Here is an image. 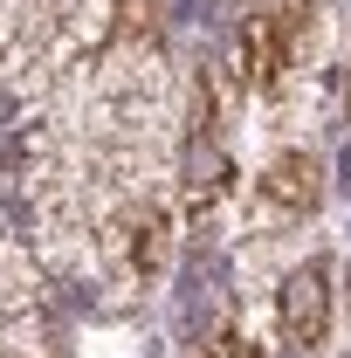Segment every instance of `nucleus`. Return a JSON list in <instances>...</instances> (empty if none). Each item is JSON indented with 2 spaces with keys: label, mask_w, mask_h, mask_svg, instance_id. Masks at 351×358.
Here are the masks:
<instances>
[{
  "label": "nucleus",
  "mask_w": 351,
  "mask_h": 358,
  "mask_svg": "<svg viewBox=\"0 0 351 358\" xmlns=\"http://www.w3.org/2000/svg\"><path fill=\"white\" fill-rule=\"evenodd\" d=\"M275 317H282V338L296 352H317L331 338V262L324 255H310L303 268H289V282L275 296Z\"/></svg>",
  "instance_id": "obj_1"
},
{
  "label": "nucleus",
  "mask_w": 351,
  "mask_h": 358,
  "mask_svg": "<svg viewBox=\"0 0 351 358\" xmlns=\"http://www.w3.org/2000/svg\"><path fill=\"white\" fill-rule=\"evenodd\" d=\"M296 7H262V14H248L241 21V76L255 90H275L282 83V69H289V55H296Z\"/></svg>",
  "instance_id": "obj_2"
},
{
  "label": "nucleus",
  "mask_w": 351,
  "mask_h": 358,
  "mask_svg": "<svg viewBox=\"0 0 351 358\" xmlns=\"http://www.w3.org/2000/svg\"><path fill=\"white\" fill-rule=\"evenodd\" d=\"M317 200H324V166H317L310 152H282V159H268V173L255 179V207H262L268 221L317 214Z\"/></svg>",
  "instance_id": "obj_3"
},
{
  "label": "nucleus",
  "mask_w": 351,
  "mask_h": 358,
  "mask_svg": "<svg viewBox=\"0 0 351 358\" xmlns=\"http://www.w3.org/2000/svg\"><path fill=\"white\" fill-rule=\"evenodd\" d=\"M124 234H131V268L152 282V275H166V262H173V221H166V207H138L131 221H124Z\"/></svg>",
  "instance_id": "obj_4"
},
{
  "label": "nucleus",
  "mask_w": 351,
  "mask_h": 358,
  "mask_svg": "<svg viewBox=\"0 0 351 358\" xmlns=\"http://www.w3.org/2000/svg\"><path fill=\"white\" fill-rule=\"evenodd\" d=\"M200 358H262V352H255L241 331H220V338H207V345H200Z\"/></svg>",
  "instance_id": "obj_5"
}]
</instances>
